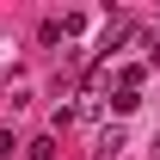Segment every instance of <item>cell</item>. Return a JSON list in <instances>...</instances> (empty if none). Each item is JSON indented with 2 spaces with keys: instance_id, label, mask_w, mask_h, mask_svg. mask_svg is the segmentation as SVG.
Masks as SVG:
<instances>
[{
  "instance_id": "obj_3",
  "label": "cell",
  "mask_w": 160,
  "mask_h": 160,
  "mask_svg": "<svg viewBox=\"0 0 160 160\" xmlns=\"http://www.w3.org/2000/svg\"><path fill=\"white\" fill-rule=\"evenodd\" d=\"M148 68H160V37H148Z\"/></svg>"
},
{
  "instance_id": "obj_2",
  "label": "cell",
  "mask_w": 160,
  "mask_h": 160,
  "mask_svg": "<svg viewBox=\"0 0 160 160\" xmlns=\"http://www.w3.org/2000/svg\"><path fill=\"white\" fill-rule=\"evenodd\" d=\"M25 154H31V160H56V142H49V136H37L31 148H25Z\"/></svg>"
},
{
  "instance_id": "obj_1",
  "label": "cell",
  "mask_w": 160,
  "mask_h": 160,
  "mask_svg": "<svg viewBox=\"0 0 160 160\" xmlns=\"http://www.w3.org/2000/svg\"><path fill=\"white\" fill-rule=\"evenodd\" d=\"M129 31H136V25H129V19H117V25H105V49H117V43L129 37Z\"/></svg>"
}]
</instances>
